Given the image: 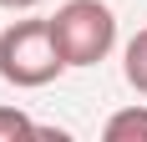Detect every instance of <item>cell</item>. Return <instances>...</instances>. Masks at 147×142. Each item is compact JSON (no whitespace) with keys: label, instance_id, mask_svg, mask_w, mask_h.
<instances>
[{"label":"cell","instance_id":"obj_1","mask_svg":"<svg viewBox=\"0 0 147 142\" xmlns=\"http://www.w3.org/2000/svg\"><path fill=\"white\" fill-rule=\"evenodd\" d=\"M66 71V56L56 46V30L51 20H15L0 36V81L20 86V91H36V86H51Z\"/></svg>","mask_w":147,"mask_h":142},{"label":"cell","instance_id":"obj_5","mask_svg":"<svg viewBox=\"0 0 147 142\" xmlns=\"http://www.w3.org/2000/svg\"><path fill=\"white\" fill-rule=\"evenodd\" d=\"M36 122L26 112H15V107H0V142H15V137H36Z\"/></svg>","mask_w":147,"mask_h":142},{"label":"cell","instance_id":"obj_2","mask_svg":"<svg viewBox=\"0 0 147 142\" xmlns=\"http://www.w3.org/2000/svg\"><path fill=\"white\" fill-rule=\"evenodd\" d=\"M51 30H56L66 66H96L117 46V15L107 0H66L51 15Z\"/></svg>","mask_w":147,"mask_h":142},{"label":"cell","instance_id":"obj_4","mask_svg":"<svg viewBox=\"0 0 147 142\" xmlns=\"http://www.w3.org/2000/svg\"><path fill=\"white\" fill-rule=\"evenodd\" d=\"M102 137L107 142H147V107H127V112L107 117Z\"/></svg>","mask_w":147,"mask_h":142},{"label":"cell","instance_id":"obj_3","mask_svg":"<svg viewBox=\"0 0 147 142\" xmlns=\"http://www.w3.org/2000/svg\"><path fill=\"white\" fill-rule=\"evenodd\" d=\"M122 76H127V86H132L137 97H147V26L137 30L132 41H127V51H122Z\"/></svg>","mask_w":147,"mask_h":142},{"label":"cell","instance_id":"obj_6","mask_svg":"<svg viewBox=\"0 0 147 142\" xmlns=\"http://www.w3.org/2000/svg\"><path fill=\"white\" fill-rule=\"evenodd\" d=\"M5 10H30V5H41V0H0Z\"/></svg>","mask_w":147,"mask_h":142}]
</instances>
